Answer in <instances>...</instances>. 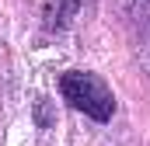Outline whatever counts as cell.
Listing matches in <instances>:
<instances>
[{
  "label": "cell",
  "instance_id": "6da1fadb",
  "mask_svg": "<svg viewBox=\"0 0 150 146\" xmlns=\"http://www.w3.org/2000/svg\"><path fill=\"white\" fill-rule=\"evenodd\" d=\"M59 91H63V101H70V108L84 111V115H87V118H94V122H108V118H112V111H115L112 91H108V87H105V80H101V77H94V73H84V70L63 73Z\"/></svg>",
  "mask_w": 150,
  "mask_h": 146
},
{
  "label": "cell",
  "instance_id": "7a4b0ae2",
  "mask_svg": "<svg viewBox=\"0 0 150 146\" xmlns=\"http://www.w3.org/2000/svg\"><path fill=\"white\" fill-rule=\"evenodd\" d=\"M74 7H77V0H67V7H63V18H67V14H70Z\"/></svg>",
  "mask_w": 150,
  "mask_h": 146
}]
</instances>
